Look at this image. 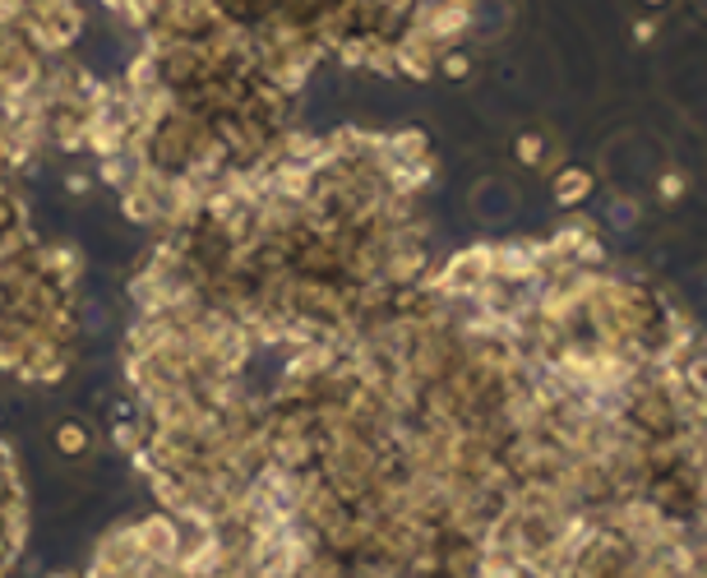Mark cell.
<instances>
[{
  "instance_id": "7a4b0ae2",
  "label": "cell",
  "mask_w": 707,
  "mask_h": 578,
  "mask_svg": "<svg viewBox=\"0 0 707 578\" xmlns=\"http://www.w3.org/2000/svg\"><path fill=\"white\" fill-rule=\"evenodd\" d=\"M88 444H94V440H88V431H84L79 421H60V425H56V449L66 453V459H79V453H88Z\"/></svg>"
},
{
  "instance_id": "8992f818",
  "label": "cell",
  "mask_w": 707,
  "mask_h": 578,
  "mask_svg": "<svg viewBox=\"0 0 707 578\" xmlns=\"http://www.w3.org/2000/svg\"><path fill=\"white\" fill-rule=\"evenodd\" d=\"M481 578H518L509 565H495V560H485V569H481Z\"/></svg>"
},
{
  "instance_id": "6da1fadb",
  "label": "cell",
  "mask_w": 707,
  "mask_h": 578,
  "mask_svg": "<svg viewBox=\"0 0 707 578\" xmlns=\"http://www.w3.org/2000/svg\"><path fill=\"white\" fill-rule=\"evenodd\" d=\"M588 195H592V176H588V172L569 167V172H560V176H556V204L573 208V204H582Z\"/></svg>"
},
{
  "instance_id": "5b68a950",
  "label": "cell",
  "mask_w": 707,
  "mask_h": 578,
  "mask_svg": "<svg viewBox=\"0 0 707 578\" xmlns=\"http://www.w3.org/2000/svg\"><path fill=\"white\" fill-rule=\"evenodd\" d=\"M685 375H689V384H694V389L703 393V399H707V361H694V366H689Z\"/></svg>"
},
{
  "instance_id": "277c9868",
  "label": "cell",
  "mask_w": 707,
  "mask_h": 578,
  "mask_svg": "<svg viewBox=\"0 0 707 578\" xmlns=\"http://www.w3.org/2000/svg\"><path fill=\"white\" fill-rule=\"evenodd\" d=\"M685 195H689V176L666 172V176L657 180V199H661V204H675V199H685Z\"/></svg>"
},
{
  "instance_id": "3957f363",
  "label": "cell",
  "mask_w": 707,
  "mask_h": 578,
  "mask_svg": "<svg viewBox=\"0 0 707 578\" xmlns=\"http://www.w3.org/2000/svg\"><path fill=\"white\" fill-rule=\"evenodd\" d=\"M546 154H550V148H546L541 135H522V139H518V163H522V167H541Z\"/></svg>"
}]
</instances>
